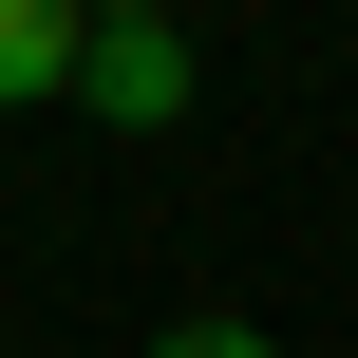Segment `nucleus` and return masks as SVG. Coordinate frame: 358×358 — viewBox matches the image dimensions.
Instances as JSON below:
<instances>
[{"instance_id":"obj_1","label":"nucleus","mask_w":358,"mask_h":358,"mask_svg":"<svg viewBox=\"0 0 358 358\" xmlns=\"http://www.w3.org/2000/svg\"><path fill=\"white\" fill-rule=\"evenodd\" d=\"M189 94H208L189 19H94V38H76V94H57V113H94V132H189Z\"/></svg>"},{"instance_id":"obj_2","label":"nucleus","mask_w":358,"mask_h":358,"mask_svg":"<svg viewBox=\"0 0 358 358\" xmlns=\"http://www.w3.org/2000/svg\"><path fill=\"white\" fill-rule=\"evenodd\" d=\"M76 38H94L76 0H0V113H57L76 94Z\"/></svg>"},{"instance_id":"obj_3","label":"nucleus","mask_w":358,"mask_h":358,"mask_svg":"<svg viewBox=\"0 0 358 358\" xmlns=\"http://www.w3.org/2000/svg\"><path fill=\"white\" fill-rule=\"evenodd\" d=\"M151 358H283V340H264V321H227V302H208V321H170V340H151Z\"/></svg>"},{"instance_id":"obj_4","label":"nucleus","mask_w":358,"mask_h":358,"mask_svg":"<svg viewBox=\"0 0 358 358\" xmlns=\"http://www.w3.org/2000/svg\"><path fill=\"white\" fill-rule=\"evenodd\" d=\"M76 19H189V0H76Z\"/></svg>"}]
</instances>
